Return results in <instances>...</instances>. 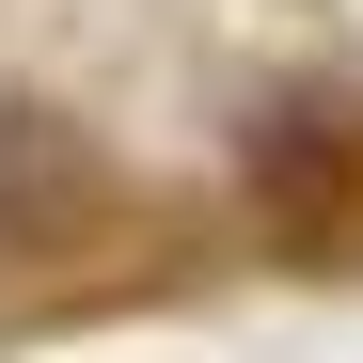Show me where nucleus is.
Wrapping results in <instances>:
<instances>
[{"instance_id":"1","label":"nucleus","mask_w":363,"mask_h":363,"mask_svg":"<svg viewBox=\"0 0 363 363\" xmlns=\"http://www.w3.org/2000/svg\"><path fill=\"white\" fill-rule=\"evenodd\" d=\"M253 206H269L284 253L363 237V111H284V127L253 143Z\"/></svg>"},{"instance_id":"2","label":"nucleus","mask_w":363,"mask_h":363,"mask_svg":"<svg viewBox=\"0 0 363 363\" xmlns=\"http://www.w3.org/2000/svg\"><path fill=\"white\" fill-rule=\"evenodd\" d=\"M0 221H16V237H79L95 221V174L48 143V127H0Z\"/></svg>"}]
</instances>
